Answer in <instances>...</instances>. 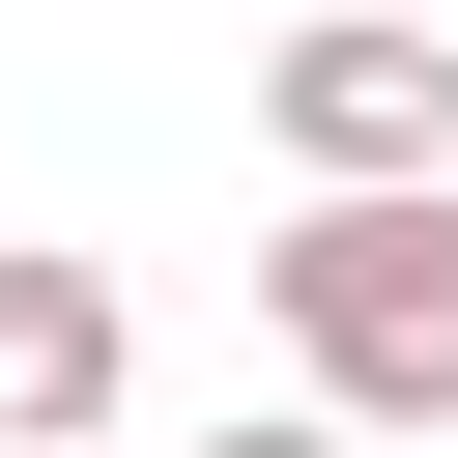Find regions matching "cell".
<instances>
[{"mask_svg": "<svg viewBox=\"0 0 458 458\" xmlns=\"http://www.w3.org/2000/svg\"><path fill=\"white\" fill-rule=\"evenodd\" d=\"M258 344H286V401H344L372 458H401V429H458V172L286 200V229H258Z\"/></svg>", "mask_w": 458, "mask_h": 458, "instance_id": "cell-1", "label": "cell"}, {"mask_svg": "<svg viewBox=\"0 0 458 458\" xmlns=\"http://www.w3.org/2000/svg\"><path fill=\"white\" fill-rule=\"evenodd\" d=\"M200 458H372V429H344V401H258V429H200Z\"/></svg>", "mask_w": 458, "mask_h": 458, "instance_id": "cell-4", "label": "cell"}, {"mask_svg": "<svg viewBox=\"0 0 458 458\" xmlns=\"http://www.w3.org/2000/svg\"><path fill=\"white\" fill-rule=\"evenodd\" d=\"M258 143H286V200L458 172V29H429V0H315V29L258 57Z\"/></svg>", "mask_w": 458, "mask_h": 458, "instance_id": "cell-2", "label": "cell"}, {"mask_svg": "<svg viewBox=\"0 0 458 458\" xmlns=\"http://www.w3.org/2000/svg\"><path fill=\"white\" fill-rule=\"evenodd\" d=\"M114 372H143V315H114V258H57V229H0V458H86V429H114Z\"/></svg>", "mask_w": 458, "mask_h": 458, "instance_id": "cell-3", "label": "cell"}]
</instances>
